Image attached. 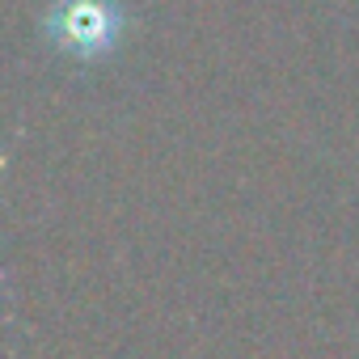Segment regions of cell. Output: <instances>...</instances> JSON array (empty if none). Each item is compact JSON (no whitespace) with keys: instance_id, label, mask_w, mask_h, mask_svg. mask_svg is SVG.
<instances>
[{"instance_id":"obj_1","label":"cell","mask_w":359,"mask_h":359,"mask_svg":"<svg viewBox=\"0 0 359 359\" xmlns=\"http://www.w3.org/2000/svg\"><path fill=\"white\" fill-rule=\"evenodd\" d=\"M127 30V9L118 0H51L43 13L47 43L72 60V64H97L106 60Z\"/></svg>"}]
</instances>
